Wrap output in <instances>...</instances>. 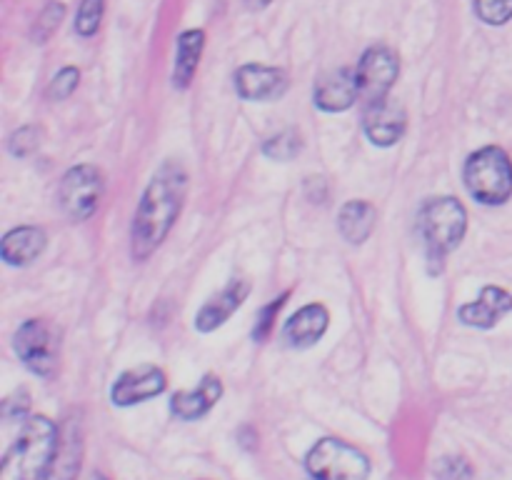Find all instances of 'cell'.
<instances>
[{
  "mask_svg": "<svg viewBox=\"0 0 512 480\" xmlns=\"http://www.w3.org/2000/svg\"><path fill=\"white\" fill-rule=\"evenodd\" d=\"M188 195V173L178 160H165L150 178L133 218V258L148 260L168 238Z\"/></svg>",
  "mask_w": 512,
  "mask_h": 480,
  "instance_id": "cell-1",
  "label": "cell"
},
{
  "mask_svg": "<svg viewBox=\"0 0 512 480\" xmlns=\"http://www.w3.org/2000/svg\"><path fill=\"white\" fill-rule=\"evenodd\" d=\"M58 440V428L45 415L25 420L15 443L5 453L0 480H43L58 450Z\"/></svg>",
  "mask_w": 512,
  "mask_h": 480,
  "instance_id": "cell-2",
  "label": "cell"
},
{
  "mask_svg": "<svg viewBox=\"0 0 512 480\" xmlns=\"http://www.w3.org/2000/svg\"><path fill=\"white\" fill-rule=\"evenodd\" d=\"M468 230V213L455 198H430L420 208V233L425 238L430 265L443 270L445 255L453 253Z\"/></svg>",
  "mask_w": 512,
  "mask_h": 480,
  "instance_id": "cell-3",
  "label": "cell"
},
{
  "mask_svg": "<svg viewBox=\"0 0 512 480\" xmlns=\"http://www.w3.org/2000/svg\"><path fill=\"white\" fill-rule=\"evenodd\" d=\"M465 188L478 203L503 205L512 195V160L498 145L480 148L465 160Z\"/></svg>",
  "mask_w": 512,
  "mask_h": 480,
  "instance_id": "cell-4",
  "label": "cell"
},
{
  "mask_svg": "<svg viewBox=\"0 0 512 480\" xmlns=\"http://www.w3.org/2000/svg\"><path fill=\"white\" fill-rule=\"evenodd\" d=\"M305 468L315 480H368L370 460L350 443L323 438L305 455Z\"/></svg>",
  "mask_w": 512,
  "mask_h": 480,
  "instance_id": "cell-5",
  "label": "cell"
},
{
  "mask_svg": "<svg viewBox=\"0 0 512 480\" xmlns=\"http://www.w3.org/2000/svg\"><path fill=\"white\" fill-rule=\"evenodd\" d=\"M15 353L30 373L40 378H53L58 370V340L45 320L30 318L15 333Z\"/></svg>",
  "mask_w": 512,
  "mask_h": 480,
  "instance_id": "cell-6",
  "label": "cell"
},
{
  "mask_svg": "<svg viewBox=\"0 0 512 480\" xmlns=\"http://www.w3.org/2000/svg\"><path fill=\"white\" fill-rule=\"evenodd\" d=\"M103 198V175L95 165H75L60 180L58 200L70 220H88Z\"/></svg>",
  "mask_w": 512,
  "mask_h": 480,
  "instance_id": "cell-7",
  "label": "cell"
},
{
  "mask_svg": "<svg viewBox=\"0 0 512 480\" xmlns=\"http://www.w3.org/2000/svg\"><path fill=\"white\" fill-rule=\"evenodd\" d=\"M355 73H358L360 98L365 100V105L380 103V100L388 98L390 88L398 80V55L388 45H373V48L365 50Z\"/></svg>",
  "mask_w": 512,
  "mask_h": 480,
  "instance_id": "cell-8",
  "label": "cell"
},
{
  "mask_svg": "<svg viewBox=\"0 0 512 480\" xmlns=\"http://www.w3.org/2000/svg\"><path fill=\"white\" fill-rule=\"evenodd\" d=\"M165 385H168V380L158 365H138V368L120 373V378L113 383V390H110V398L118 408H128V405L158 398Z\"/></svg>",
  "mask_w": 512,
  "mask_h": 480,
  "instance_id": "cell-9",
  "label": "cell"
},
{
  "mask_svg": "<svg viewBox=\"0 0 512 480\" xmlns=\"http://www.w3.org/2000/svg\"><path fill=\"white\" fill-rule=\"evenodd\" d=\"M288 90V75L270 65L248 63L235 70V93L243 100H275Z\"/></svg>",
  "mask_w": 512,
  "mask_h": 480,
  "instance_id": "cell-10",
  "label": "cell"
},
{
  "mask_svg": "<svg viewBox=\"0 0 512 480\" xmlns=\"http://www.w3.org/2000/svg\"><path fill=\"white\" fill-rule=\"evenodd\" d=\"M405 123H408V115H405L403 105L390 98L365 108L363 130L370 143L380 145V148H390L398 143L405 133Z\"/></svg>",
  "mask_w": 512,
  "mask_h": 480,
  "instance_id": "cell-11",
  "label": "cell"
},
{
  "mask_svg": "<svg viewBox=\"0 0 512 480\" xmlns=\"http://www.w3.org/2000/svg\"><path fill=\"white\" fill-rule=\"evenodd\" d=\"M360 98L358 73L350 68H338L325 73L315 85V108L325 113H343Z\"/></svg>",
  "mask_w": 512,
  "mask_h": 480,
  "instance_id": "cell-12",
  "label": "cell"
},
{
  "mask_svg": "<svg viewBox=\"0 0 512 480\" xmlns=\"http://www.w3.org/2000/svg\"><path fill=\"white\" fill-rule=\"evenodd\" d=\"M248 295H250L248 280L243 278L230 280L228 288L220 290L218 295H213V298L198 310V315H195V328H198L200 333H213V330H218L220 325L228 323V320L233 318L235 310L248 300Z\"/></svg>",
  "mask_w": 512,
  "mask_h": 480,
  "instance_id": "cell-13",
  "label": "cell"
},
{
  "mask_svg": "<svg viewBox=\"0 0 512 480\" xmlns=\"http://www.w3.org/2000/svg\"><path fill=\"white\" fill-rule=\"evenodd\" d=\"M330 325V313L325 305L310 303L305 308H300L298 313H293L288 318V323L283 325V340L290 348H313L320 338L325 335Z\"/></svg>",
  "mask_w": 512,
  "mask_h": 480,
  "instance_id": "cell-14",
  "label": "cell"
},
{
  "mask_svg": "<svg viewBox=\"0 0 512 480\" xmlns=\"http://www.w3.org/2000/svg\"><path fill=\"white\" fill-rule=\"evenodd\" d=\"M512 310V295L505 288L498 285H488L483 288L478 300L473 303H465L458 310V318L463 320L470 328H493L498 325V320H503Z\"/></svg>",
  "mask_w": 512,
  "mask_h": 480,
  "instance_id": "cell-15",
  "label": "cell"
},
{
  "mask_svg": "<svg viewBox=\"0 0 512 480\" xmlns=\"http://www.w3.org/2000/svg\"><path fill=\"white\" fill-rule=\"evenodd\" d=\"M223 398V383H220L218 375H205L193 390H183V393H175L170 400V410H173L175 418L180 420H198L213 408L218 400Z\"/></svg>",
  "mask_w": 512,
  "mask_h": 480,
  "instance_id": "cell-16",
  "label": "cell"
},
{
  "mask_svg": "<svg viewBox=\"0 0 512 480\" xmlns=\"http://www.w3.org/2000/svg\"><path fill=\"white\" fill-rule=\"evenodd\" d=\"M45 250V233L35 225H20V228H13L10 233H5L3 238V260L13 268H20V265H30L40 253Z\"/></svg>",
  "mask_w": 512,
  "mask_h": 480,
  "instance_id": "cell-17",
  "label": "cell"
},
{
  "mask_svg": "<svg viewBox=\"0 0 512 480\" xmlns=\"http://www.w3.org/2000/svg\"><path fill=\"white\" fill-rule=\"evenodd\" d=\"M80 458H83V440H80L75 423H68L60 433L58 450H55L53 463H50L43 480H78Z\"/></svg>",
  "mask_w": 512,
  "mask_h": 480,
  "instance_id": "cell-18",
  "label": "cell"
},
{
  "mask_svg": "<svg viewBox=\"0 0 512 480\" xmlns=\"http://www.w3.org/2000/svg\"><path fill=\"white\" fill-rule=\"evenodd\" d=\"M375 228V208L368 200H348L338 213V230L350 245H360Z\"/></svg>",
  "mask_w": 512,
  "mask_h": 480,
  "instance_id": "cell-19",
  "label": "cell"
},
{
  "mask_svg": "<svg viewBox=\"0 0 512 480\" xmlns=\"http://www.w3.org/2000/svg\"><path fill=\"white\" fill-rule=\"evenodd\" d=\"M205 33L203 30H185L178 38V53H175L173 85L175 88H188L195 78L200 58H203Z\"/></svg>",
  "mask_w": 512,
  "mask_h": 480,
  "instance_id": "cell-20",
  "label": "cell"
},
{
  "mask_svg": "<svg viewBox=\"0 0 512 480\" xmlns=\"http://www.w3.org/2000/svg\"><path fill=\"white\" fill-rule=\"evenodd\" d=\"M300 150H303V138H300L295 130H283L280 135H273L270 140H265V145H263L265 158L280 160V163L295 160L298 158Z\"/></svg>",
  "mask_w": 512,
  "mask_h": 480,
  "instance_id": "cell-21",
  "label": "cell"
},
{
  "mask_svg": "<svg viewBox=\"0 0 512 480\" xmlns=\"http://www.w3.org/2000/svg\"><path fill=\"white\" fill-rule=\"evenodd\" d=\"M65 8L60 3H48L43 10H40L38 20H35L33 30H30V38H33L35 45H43L53 38V33L58 30V25L63 23Z\"/></svg>",
  "mask_w": 512,
  "mask_h": 480,
  "instance_id": "cell-22",
  "label": "cell"
},
{
  "mask_svg": "<svg viewBox=\"0 0 512 480\" xmlns=\"http://www.w3.org/2000/svg\"><path fill=\"white\" fill-rule=\"evenodd\" d=\"M105 13V0H83L78 10V18H75V33L83 35V38H93L98 33L100 23H103Z\"/></svg>",
  "mask_w": 512,
  "mask_h": 480,
  "instance_id": "cell-23",
  "label": "cell"
},
{
  "mask_svg": "<svg viewBox=\"0 0 512 480\" xmlns=\"http://www.w3.org/2000/svg\"><path fill=\"white\" fill-rule=\"evenodd\" d=\"M285 300H288V293H283L280 298H273L268 305H265V308H260L258 323H255V328H253L255 343H263V340L270 338V333H273V328H275V320H278V313L283 310Z\"/></svg>",
  "mask_w": 512,
  "mask_h": 480,
  "instance_id": "cell-24",
  "label": "cell"
},
{
  "mask_svg": "<svg viewBox=\"0 0 512 480\" xmlns=\"http://www.w3.org/2000/svg\"><path fill=\"white\" fill-rule=\"evenodd\" d=\"M435 475L438 480H473L475 470L463 455H443L435 465Z\"/></svg>",
  "mask_w": 512,
  "mask_h": 480,
  "instance_id": "cell-25",
  "label": "cell"
},
{
  "mask_svg": "<svg viewBox=\"0 0 512 480\" xmlns=\"http://www.w3.org/2000/svg\"><path fill=\"white\" fill-rule=\"evenodd\" d=\"M475 13L485 25H505L512 18V0H475Z\"/></svg>",
  "mask_w": 512,
  "mask_h": 480,
  "instance_id": "cell-26",
  "label": "cell"
},
{
  "mask_svg": "<svg viewBox=\"0 0 512 480\" xmlns=\"http://www.w3.org/2000/svg\"><path fill=\"white\" fill-rule=\"evenodd\" d=\"M80 83V70L78 68H63L60 73L53 75V80H50L48 85V98L50 100H68L70 95L75 93V88H78Z\"/></svg>",
  "mask_w": 512,
  "mask_h": 480,
  "instance_id": "cell-27",
  "label": "cell"
},
{
  "mask_svg": "<svg viewBox=\"0 0 512 480\" xmlns=\"http://www.w3.org/2000/svg\"><path fill=\"white\" fill-rule=\"evenodd\" d=\"M38 148V130L33 125H25V128L15 130L8 140V150L15 158H28L33 150Z\"/></svg>",
  "mask_w": 512,
  "mask_h": 480,
  "instance_id": "cell-28",
  "label": "cell"
},
{
  "mask_svg": "<svg viewBox=\"0 0 512 480\" xmlns=\"http://www.w3.org/2000/svg\"><path fill=\"white\" fill-rule=\"evenodd\" d=\"M28 405H30L28 390H18V393H15L13 398L5 400V405H3L5 418H10V420L25 418V413H28Z\"/></svg>",
  "mask_w": 512,
  "mask_h": 480,
  "instance_id": "cell-29",
  "label": "cell"
},
{
  "mask_svg": "<svg viewBox=\"0 0 512 480\" xmlns=\"http://www.w3.org/2000/svg\"><path fill=\"white\" fill-rule=\"evenodd\" d=\"M268 3H270V0H248L250 8H265Z\"/></svg>",
  "mask_w": 512,
  "mask_h": 480,
  "instance_id": "cell-30",
  "label": "cell"
},
{
  "mask_svg": "<svg viewBox=\"0 0 512 480\" xmlns=\"http://www.w3.org/2000/svg\"><path fill=\"white\" fill-rule=\"evenodd\" d=\"M93 480H105V478H103V475H93Z\"/></svg>",
  "mask_w": 512,
  "mask_h": 480,
  "instance_id": "cell-31",
  "label": "cell"
}]
</instances>
